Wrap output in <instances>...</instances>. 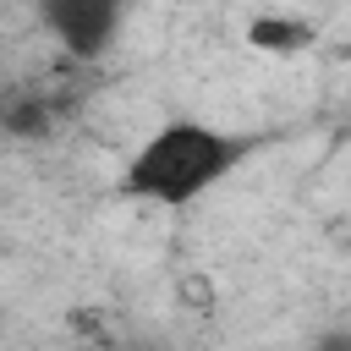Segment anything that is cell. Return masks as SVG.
<instances>
[{
	"instance_id": "7a4b0ae2",
	"label": "cell",
	"mask_w": 351,
	"mask_h": 351,
	"mask_svg": "<svg viewBox=\"0 0 351 351\" xmlns=\"http://www.w3.org/2000/svg\"><path fill=\"white\" fill-rule=\"evenodd\" d=\"M38 11H44V27L71 55H99L121 27L126 0H38Z\"/></svg>"
},
{
	"instance_id": "3957f363",
	"label": "cell",
	"mask_w": 351,
	"mask_h": 351,
	"mask_svg": "<svg viewBox=\"0 0 351 351\" xmlns=\"http://www.w3.org/2000/svg\"><path fill=\"white\" fill-rule=\"evenodd\" d=\"M0 126L11 137H38L49 126V104L38 93H16V99H0Z\"/></svg>"
},
{
	"instance_id": "277c9868",
	"label": "cell",
	"mask_w": 351,
	"mask_h": 351,
	"mask_svg": "<svg viewBox=\"0 0 351 351\" xmlns=\"http://www.w3.org/2000/svg\"><path fill=\"white\" fill-rule=\"evenodd\" d=\"M247 38L258 49H302V44H313V27L307 22H285V16H263V22L247 27Z\"/></svg>"
},
{
	"instance_id": "6da1fadb",
	"label": "cell",
	"mask_w": 351,
	"mask_h": 351,
	"mask_svg": "<svg viewBox=\"0 0 351 351\" xmlns=\"http://www.w3.org/2000/svg\"><path fill=\"white\" fill-rule=\"evenodd\" d=\"M247 137L236 132H219L208 121H165L132 159H126V176L121 186L143 203H159V208H181L192 197H203L208 186H219L241 159H247Z\"/></svg>"
}]
</instances>
